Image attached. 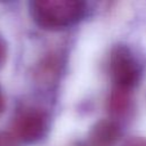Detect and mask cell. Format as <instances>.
<instances>
[{
  "mask_svg": "<svg viewBox=\"0 0 146 146\" xmlns=\"http://www.w3.org/2000/svg\"><path fill=\"white\" fill-rule=\"evenodd\" d=\"M5 107H6V100H5V96L2 94V90L0 89V115L3 113Z\"/></svg>",
  "mask_w": 146,
  "mask_h": 146,
  "instance_id": "obj_9",
  "label": "cell"
},
{
  "mask_svg": "<svg viewBox=\"0 0 146 146\" xmlns=\"http://www.w3.org/2000/svg\"><path fill=\"white\" fill-rule=\"evenodd\" d=\"M29 10L39 27L58 31L79 23L88 9L80 0H35L29 3Z\"/></svg>",
  "mask_w": 146,
  "mask_h": 146,
  "instance_id": "obj_1",
  "label": "cell"
},
{
  "mask_svg": "<svg viewBox=\"0 0 146 146\" xmlns=\"http://www.w3.org/2000/svg\"><path fill=\"white\" fill-rule=\"evenodd\" d=\"M78 146H84V145H78Z\"/></svg>",
  "mask_w": 146,
  "mask_h": 146,
  "instance_id": "obj_10",
  "label": "cell"
},
{
  "mask_svg": "<svg viewBox=\"0 0 146 146\" xmlns=\"http://www.w3.org/2000/svg\"><path fill=\"white\" fill-rule=\"evenodd\" d=\"M16 141L11 133L0 131V146H17Z\"/></svg>",
  "mask_w": 146,
  "mask_h": 146,
  "instance_id": "obj_6",
  "label": "cell"
},
{
  "mask_svg": "<svg viewBox=\"0 0 146 146\" xmlns=\"http://www.w3.org/2000/svg\"><path fill=\"white\" fill-rule=\"evenodd\" d=\"M110 72L116 87L131 90L140 80L141 65L128 46L115 44L110 55Z\"/></svg>",
  "mask_w": 146,
  "mask_h": 146,
  "instance_id": "obj_2",
  "label": "cell"
},
{
  "mask_svg": "<svg viewBox=\"0 0 146 146\" xmlns=\"http://www.w3.org/2000/svg\"><path fill=\"white\" fill-rule=\"evenodd\" d=\"M131 106L130 89L114 86L108 99V111L112 116L119 117L125 115Z\"/></svg>",
  "mask_w": 146,
  "mask_h": 146,
  "instance_id": "obj_5",
  "label": "cell"
},
{
  "mask_svg": "<svg viewBox=\"0 0 146 146\" xmlns=\"http://www.w3.org/2000/svg\"><path fill=\"white\" fill-rule=\"evenodd\" d=\"M7 54H8V46L6 40L0 35V68L5 65L6 59H7Z\"/></svg>",
  "mask_w": 146,
  "mask_h": 146,
  "instance_id": "obj_8",
  "label": "cell"
},
{
  "mask_svg": "<svg viewBox=\"0 0 146 146\" xmlns=\"http://www.w3.org/2000/svg\"><path fill=\"white\" fill-rule=\"evenodd\" d=\"M122 146H146V138L145 137H139V136H133L128 138Z\"/></svg>",
  "mask_w": 146,
  "mask_h": 146,
  "instance_id": "obj_7",
  "label": "cell"
},
{
  "mask_svg": "<svg viewBox=\"0 0 146 146\" xmlns=\"http://www.w3.org/2000/svg\"><path fill=\"white\" fill-rule=\"evenodd\" d=\"M11 128V135L16 140L24 144H34L47 135L49 116L41 108L26 107L16 114Z\"/></svg>",
  "mask_w": 146,
  "mask_h": 146,
  "instance_id": "obj_3",
  "label": "cell"
},
{
  "mask_svg": "<svg viewBox=\"0 0 146 146\" xmlns=\"http://www.w3.org/2000/svg\"><path fill=\"white\" fill-rule=\"evenodd\" d=\"M121 135L120 127L113 120H100L96 122L89 132L91 146H113Z\"/></svg>",
  "mask_w": 146,
  "mask_h": 146,
  "instance_id": "obj_4",
  "label": "cell"
}]
</instances>
